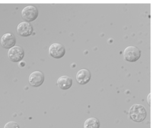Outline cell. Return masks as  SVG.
<instances>
[{
	"label": "cell",
	"mask_w": 156,
	"mask_h": 128,
	"mask_svg": "<svg viewBox=\"0 0 156 128\" xmlns=\"http://www.w3.org/2000/svg\"><path fill=\"white\" fill-rule=\"evenodd\" d=\"M91 73L90 71L86 69H82L77 72L76 75V79L77 83L83 85L87 84L90 80Z\"/></svg>",
	"instance_id": "9c48e42d"
},
{
	"label": "cell",
	"mask_w": 156,
	"mask_h": 128,
	"mask_svg": "<svg viewBox=\"0 0 156 128\" xmlns=\"http://www.w3.org/2000/svg\"><path fill=\"white\" fill-rule=\"evenodd\" d=\"M151 94L150 93L149 95H148V96H147V102H148V103H149V105H151Z\"/></svg>",
	"instance_id": "4fadbf2b"
},
{
	"label": "cell",
	"mask_w": 156,
	"mask_h": 128,
	"mask_svg": "<svg viewBox=\"0 0 156 128\" xmlns=\"http://www.w3.org/2000/svg\"><path fill=\"white\" fill-rule=\"evenodd\" d=\"M4 128H20V126L15 121H9L5 125Z\"/></svg>",
	"instance_id": "7c38bea8"
},
{
	"label": "cell",
	"mask_w": 156,
	"mask_h": 128,
	"mask_svg": "<svg viewBox=\"0 0 156 128\" xmlns=\"http://www.w3.org/2000/svg\"><path fill=\"white\" fill-rule=\"evenodd\" d=\"M141 52L140 49L135 46H127L124 51V59L129 62H136L140 57Z\"/></svg>",
	"instance_id": "7a4b0ae2"
},
{
	"label": "cell",
	"mask_w": 156,
	"mask_h": 128,
	"mask_svg": "<svg viewBox=\"0 0 156 128\" xmlns=\"http://www.w3.org/2000/svg\"><path fill=\"white\" fill-rule=\"evenodd\" d=\"M49 54L54 58H61L65 54V47L59 42H55L49 48Z\"/></svg>",
	"instance_id": "5b68a950"
},
{
	"label": "cell",
	"mask_w": 156,
	"mask_h": 128,
	"mask_svg": "<svg viewBox=\"0 0 156 128\" xmlns=\"http://www.w3.org/2000/svg\"><path fill=\"white\" fill-rule=\"evenodd\" d=\"M147 111L144 106L136 104L131 106L129 110V116L130 119L137 123L142 122L147 116Z\"/></svg>",
	"instance_id": "6da1fadb"
},
{
	"label": "cell",
	"mask_w": 156,
	"mask_h": 128,
	"mask_svg": "<svg viewBox=\"0 0 156 128\" xmlns=\"http://www.w3.org/2000/svg\"><path fill=\"white\" fill-rule=\"evenodd\" d=\"M84 128H99L100 122L99 120L94 117L88 118L84 123Z\"/></svg>",
	"instance_id": "8fae6325"
},
{
	"label": "cell",
	"mask_w": 156,
	"mask_h": 128,
	"mask_svg": "<svg viewBox=\"0 0 156 128\" xmlns=\"http://www.w3.org/2000/svg\"><path fill=\"white\" fill-rule=\"evenodd\" d=\"M72 79L66 75L60 76L57 80V86L62 90L69 89L72 86Z\"/></svg>",
	"instance_id": "30bf717a"
},
{
	"label": "cell",
	"mask_w": 156,
	"mask_h": 128,
	"mask_svg": "<svg viewBox=\"0 0 156 128\" xmlns=\"http://www.w3.org/2000/svg\"><path fill=\"white\" fill-rule=\"evenodd\" d=\"M16 31L19 35L24 37H27L32 35L33 32V28L32 25L27 22V21H23L20 23L17 28Z\"/></svg>",
	"instance_id": "52a82bcc"
},
{
	"label": "cell",
	"mask_w": 156,
	"mask_h": 128,
	"mask_svg": "<svg viewBox=\"0 0 156 128\" xmlns=\"http://www.w3.org/2000/svg\"><path fill=\"white\" fill-rule=\"evenodd\" d=\"M0 42L4 48L10 49L15 46L16 44V38L12 33H6L2 36Z\"/></svg>",
	"instance_id": "ba28073f"
},
{
	"label": "cell",
	"mask_w": 156,
	"mask_h": 128,
	"mask_svg": "<svg viewBox=\"0 0 156 128\" xmlns=\"http://www.w3.org/2000/svg\"><path fill=\"white\" fill-rule=\"evenodd\" d=\"M25 52L21 46H15L10 48L8 52V58L13 62L21 61L24 58Z\"/></svg>",
	"instance_id": "277c9868"
},
{
	"label": "cell",
	"mask_w": 156,
	"mask_h": 128,
	"mask_svg": "<svg viewBox=\"0 0 156 128\" xmlns=\"http://www.w3.org/2000/svg\"><path fill=\"white\" fill-rule=\"evenodd\" d=\"M21 16L25 20L28 21H33L35 20L38 16V11L36 6L33 5H28L25 6L21 12Z\"/></svg>",
	"instance_id": "3957f363"
},
{
	"label": "cell",
	"mask_w": 156,
	"mask_h": 128,
	"mask_svg": "<svg viewBox=\"0 0 156 128\" xmlns=\"http://www.w3.org/2000/svg\"><path fill=\"white\" fill-rule=\"evenodd\" d=\"M44 79V74L40 71H35L30 74L29 83L33 87H38L43 83Z\"/></svg>",
	"instance_id": "8992f818"
}]
</instances>
